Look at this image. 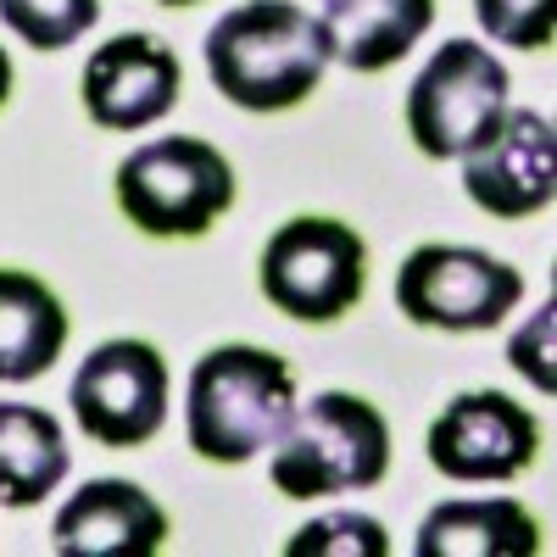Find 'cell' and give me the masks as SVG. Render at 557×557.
<instances>
[{
  "label": "cell",
  "instance_id": "obj_8",
  "mask_svg": "<svg viewBox=\"0 0 557 557\" xmlns=\"http://www.w3.org/2000/svg\"><path fill=\"white\" fill-rule=\"evenodd\" d=\"M67 401L96 446L134 451L168 424V362L151 341H101L78 362Z\"/></svg>",
  "mask_w": 557,
  "mask_h": 557
},
{
  "label": "cell",
  "instance_id": "obj_11",
  "mask_svg": "<svg viewBox=\"0 0 557 557\" xmlns=\"http://www.w3.org/2000/svg\"><path fill=\"white\" fill-rule=\"evenodd\" d=\"M462 190L485 218L519 223L552 207L557 196V128L535 107H507L502 128L480 151L462 157Z\"/></svg>",
  "mask_w": 557,
  "mask_h": 557
},
{
  "label": "cell",
  "instance_id": "obj_1",
  "mask_svg": "<svg viewBox=\"0 0 557 557\" xmlns=\"http://www.w3.org/2000/svg\"><path fill=\"white\" fill-rule=\"evenodd\" d=\"M330 45L296 0H246L207 28V78L240 112H290L323 84Z\"/></svg>",
  "mask_w": 557,
  "mask_h": 557
},
{
  "label": "cell",
  "instance_id": "obj_16",
  "mask_svg": "<svg viewBox=\"0 0 557 557\" xmlns=\"http://www.w3.org/2000/svg\"><path fill=\"white\" fill-rule=\"evenodd\" d=\"M67 435L57 412L0 401V507H39L67 480Z\"/></svg>",
  "mask_w": 557,
  "mask_h": 557
},
{
  "label": "cell",
  "instance_id": "obj_19",
  "mask_svg": "<svg viewBox=\"0 0 557 557\" xmlns=\"http://www.w3.org/2000/svg\"><path fill=\"white\" fill-rule=\"evenodd\" d=\"M474 17L496 45L546 51L557 34V0H474Z\"/></svg>",
  "mask_w": 557,
  "mask_h": 557
},
{
  "label": "cell",
  "instance_id": "obj_12",
  "mask_svg": "<svg viewBox=\"0 0 557 557\" xmlns=\"http://www.w3.org/2000/svg\"><path fill=\"white\" fill-rule=\"evenodd\" d=\"M168 535V513L134 480H89L51 519L57 557H151Z\"/></svg>",
  "mask_w": 557,
  "mask_h": 557
},
{
  "label": "cell",
  "instance_id": "obj_20",
  "mask_svg": "<svg viewBox=\"0 0 557 557\" xmlns=\"http://www.w3.org/2000/svg\"><path fill=\"white\" fill-rule=\"evenodd\" d=\"M507 362H513L535 391H546V396L557 391V374H552V301L513 335V346H507Z\"/></svg>",
  "mask_w": 557,
  "mask_h": 557
},
{
  "label": "cell",
  "instance_id": "obj_10",
  "mask_svg": "<svg viewBox=\"0 0 557 557\" xmlns=\"http://www.w3.org/2000/svg\"><path fill=\"white\" fill-rule=\"evenodd\" d=\"M78 96L89 123H101L107 134H139L162 123L178 96H184V67L173 57V45L157 34H117L96 45L84 62Z\"/></svg>",
  "mask_w": 557,
  "mask_h": 557
},
{
  "label": "cell",
  "instance_id": "obj_2",
  "mask_svg": "<svg viewBox=\"0 0 557 557\" xmlns=\"http://www.w3.org/2000/svg\"><path fill=\"white\" fill-rule=\"evenodd\" d=\"M296 412V374L278 351L262 346H212L190 368L184 391V435L207 462H251L285 435Z\"/></svg>",
  "mask_w": 557,
  "mask_h": 557
},
{
  "label": "cell",
  "instance_id": "obj_14",
  "mask_svg": "<svg viewBox=\"0 0 557 557\" xmlns=\"http://www.w3.org/2000/svg\"><path fill=\"white\" fill-rule=\"evenodd\" d=\"M435 23V0H323L318 28L330 45V62L351 73L396 67Z\"/></svg>",
  "mask_w": 557,
  "mask_h": 557
},
{
  "label": "cell",
  "instance_id": "obj_4",
  "mask_svg": "<svg viewBox=\"0 0 557 557\" xmlns=\"http://www.w3.org/2000/svg\"><path fill=\"white\" fill-rule=\"evenodd\" d=\"M117 207L151 240H201L235 207V168L196 134H162L117 162Z\"/></svg>",
  "mask_w": 557,
  "mask_h": 557
},
{
  "label": "cell",
  "instance_id": "obj_17",
  "mask_svg": "<svg viewBox=\"0 0 557 557\" xmlns=\"http://www.w3.org/2000/svg\"><path fill=\"white\" fill-rule=\"evenodd\" d=\"M101 17V0H0V23H7L34 51H67Z\"/></svg>",
  "mask_w": 557,
  "mask_h": 557
},
{
  "label": "cell",
  "instance_id": "obj_9",
  "mask_svg": "<svg viewBox=\"0 0 557 557\" xmlns=\"http://www.w3.org/2000/svg\"><path fill=\"white\" fill-rule=\"evenodd\" d=\"M430 469L457 485H507L535 469L541 424L535 412L502 391H462L430 424Z\"/></svg>",
  "mask_w": 557,
  "mask_h": 557
},
{
  "label": "cell",
  "instance_id": "obj_5",
  "mask_svg": "<svg viewBox=\"0 0 557 557\" xmlns=\"http://www.w3.org/2000/svg\"><path fill=\"white\" fill-rule=\"evenodd\" d=\"M507 67L480 39H446L407 89V134L430 162H462L507 117Z\"/></svg>",
  "mask_w": 557,
  "mask_h": 557
},
{
  "label": "cell",
  "instance_id": "obj_3",
  "mask_svg": "<svg viewBox=\"0 0 557 557\" xmlns=\"http://www.w3.org/2000/svg\"><path fill=\"white\" fill-rule=\"evenodd\" d=\"M385 474H391V424L374 401L351 391H323L307 407H296L268 457L273 491L290 502L374 491Z\"/></svg>",
  "mask_w": 557,
  "mask_h": 557
},
{
  "label": "cell",
  "instance_id": "obj_21",
  "mask_svg": "<svg viewBox=\"0 0 557 557\" xmlns=\"http://www.w3.org/2000/svg\"><path fill=\"white\" fill-rule=\"evenodd\" d=\"M12 101V57H7V45H0V107Z\"/></svg>",
  "mask_w": 557,
  "mask_h": 557
},
{
  "label": "cell",
  "instance_id": "obj_6",
  "mask_svg": "<svg viewBox=\"0 0 557 557\" xmlns=\"http://www.w3.org/2000/svg\"><path fill=\"white\" fill-rule=\"evenodd\" d=\"M257 285L296 323H335L368 290V246L341 218H290L262 246Z\"/></svg>",
  "mask_w": 557,
  "mask_h": 557
},
{
  "label": "cell",
  "instance_id": "obj_22",
  "mask_svg": "<svg viewBox=\"0 0 557 557\" xmlns=\"http://www.w3.org/2000/svg\"><path fill=\"white\" fill-rule=\"evenodd\" d=\"M162 7H201V0H162Z\"/></svg>",
  "mask_w": 557,
  "mask_h": 557
},
{
  "label": "cell",
  "instance_id": "obj_7",
  "mask_svg": "<svg viewBox=\"0 0 557 557\" xmlns=\"http://www.w3.org/2000/svg\"><path fill=\"white\" fill-rule=\"evenodd\" d=\"M519 301H524V273L480 246L430 240L407 251L396 268V307L418 330L480 335L496 330Z\"/></svg>",
  "mask_w": 557,
  "mask_h": 557
},
{
  "label": "cell",
  "instance_id": "obj_18",
  "mask_svg": "<svg viewBox=\"0 0 557 557\" xmlns=\"http://www.w3.org/2000/svg\"><path fill=\"white\" fill-rule=\"evenodd\" d=\"M391 535L374 513H323L285 541V557H385Z\"/></svg>",
  "mask_w": 557,
  "mask_h": 557
},
{
  "label": "cell",
  "instance_id": "obj_13",
  "mask_svg": "<svg viewBox=\"0 0 557 557\" xmlns=\"http://www.w3.org/2000/svg\"><path fill=\"white\" fill-rule=\"evenodd\" d=\"M418 557H535L546 552L541 519L513 496H451L430 507L412 535Z\"/></svg>",
  "mask_w": 557,
  "mask_h": 557
},
{
  "label": "cell",
  "instance_id": "obj_15",
  "mask_svg": "<svg viewBox=\"0 0 557 557\" xmlns=\"http://www.w3.org/2000/svg\"><path fill=\"white\" fill-rule=\"evenodd\" d=\"M67 346L62 296L28 268H0V385L51 374Z\"/></svg>",
  "mask_w": 557,
  "mask_h": 557
}]
</instances>
